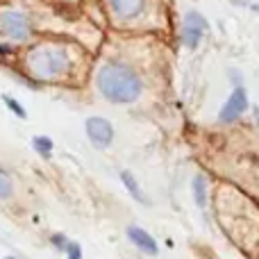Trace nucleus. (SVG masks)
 I'll return each instance as SVG.
<instances>
[{"label":"nucleus","mask_w":259,"mask_h":259,"mask_svg":"<svg viewBox=\"0 0 259 259\" xmlns=\"http://www.w3.org/2000/svg\"><path fill=\"white\" fill-rule=\"evenodd\" d=\"M23 66L27 75L36 82H53L71 71V53L57 41H39L23 55Z\"/></svg>","instance_id":"obj_1"},{"label":"nucleus","mask_w":259,"mask_h":259,"mask_svg":"<svg viewBox=\"0 0 259 259\" xmlns=\"http://www.w3.org/2000/svg\"><path fill=\"white\" fill-rule=\"evenodd\" d=\"M96 87L100 96L112 105H132L141 98L143 82L137 71L123 62H107L96 73Z\"/></svg>","instance_id":"obj_2"},{"label":"nucleus","mask_w":259,"mask_h":259,"mask_svg":"<svg viewBox=\"0 0 259 259\" xmlns=\"http://www.w3.org/2000/svg\"><path fill=\"white\" fill-rule=\"evenodd\" d=\"M0 32L16 44L27 41L32 32L30 16L18 12V9H5V12H0Z\"/></svg>","instance_id":"obj_3"},{"label":"nucleus","mask_w":259,"mask_h":259,"mask_svg":"<svg viewBox=\"0 0 259 259\" xmlns=\"http://www.w3.org/2000/svg\"><path fill=\"white\" fill-rule=\"evenodd\" d=\"M87 137H89V141L94 143V148H98V150H105V148L112 146L114 141V125L107 121V118L103 116H91L87 118Z\"/></svg>","instance_id":"obj_4"},{"label":"nucleus","mask_w":259,"mask_h":259,"mask_svg":"<svg viewBox=\"0 0 259 259\" xmlns=\"http://www.w3.org/2000/svg\"><path fill=\"white\" fill-rule=\"evenodd\" d=\"M248 109V94L241 84H237L230 94V98L225 100V105L219 112V121L221 123H234L243 116V112Z\"/></svg>","instance_id":"obj_5"},{"label":"nucleus","mask_w":259,"mask_h":259,"mask_svg":"<svg viewBox=\"0 0 259 259\" xmlns=\"http://www.w3.org/2000/svg\"><path fill=\"white\" fill-rule=\"evenodd\" d=\"M207 30H209L207 18L198 12H189L187 16H184V30H182L184 46H189V48H198V44L202 41V36H205Z\"/></svg>","instance_id":"obj_6"},{"label":"nucleus","mask_w":259,"mask_h":259,"mask_svg":"<svg viewBox=\"0 0 259 259\" xmlns=\"http://www.w3.org/2000/svg\"><path fill=\"white\" fill-rule=\"evenodd\" d=\"M109 9L118 18H137L146 7V0H107Z\"/></svg>","instance_id":"obj_7"},{"label":"nucleus","mask_w":259,"mask_h":259,"mask_svg":"<svg viewBox=\"0 0 259 259\" xmlns=\"http://www.w3.org/2000/svg\"><path fill=\"white\" fill-rule=\"evenodd\" d=\"M127 237H130V241H132L141 252H146V255H157V252H159V246H157V241L143 228L130 225V228H127Z\"/></svg>","instance_id":"obj_8"},{"label":"nucleus","mask_w":259,"mask_h":259,"mask_svg":"<svg viewBox=\"0 0 259 259\" xmlns=\"http://www.w3.org/2000/svg\"><path fill=\"white\" fill-rule=\"evenodd\" d=\"M121 182L125 184V189H127V193L134 198L137 202H148L146 200V196L141 193V187H139V182H137V178H134L130 170H121Z\"/></svg>","instance_id":"obj_9"},{"label":"nucleus","mask_w":259,"mask_h":259,"mask_svg":"<svg viewBox=\"0 0 259 259\" xmlns=\"http://www.w3.org/2000/svg\"><path fill=\"white\" fill-rule=\"evenodd\" d=\"M193 198H196L198 207L207 205V182L202 175H196V178H193Z\"/></svg>","instance_id":"obj_10"},{"label":"nucleus","mask_w":259,"mask_h":259,"mask_svg":"<svg viewBox=\"0 0 259 259\" xmlns=\"http://www.w3.org/2000/svg\"><path fill=\"white\" fill-rule=\"evenodd\" d=\"M32 148H34V150L39 152L44 159H48V157L53 155V139H50V137H44V134H39V137L32 139Z\"/></svg>","instance_id":"obj_11"},{"label":"nucleus","mask_w":259,"mask_h":259,"mask_svg":"<svg viewBox=\"0 0 259 259\" xmlns=\"http://www.w3.org/2000/svg\"><path fill=\"white\" fill-rule=\"evenodd\" d=\"M3 103L7 105V109H9V112H12V114H16L18 118H23V121H25V118H27L25 107H23V105L18 103L16 98H12V96H3Z\"/></svg>","instance_id":"obj_12"},{"label":"nucleus","mask_w":259,"mask_h":259,"mask_svg":"<svg viewBox=\"0 0 259 259\" xmlns=\"http://www.w3.org/2000/svg\"><path fill=\"white\" fill-rule=\"evenodd\" d=\"M12 193H14L12 178H9L5 170H0V198H3V200H7V198H12Z\"/></svg>","instance_id":"obj_13"},{"label":"nucleus","mask_w":259,"mask_h":259,"mask_svg":"<svg viewBox=\"0 0 259 259\" xmlns=\"http://www.w3.org/2000/svg\"><path fill=\"white\" fill-rule=\"evenodd\" d=\"M50 243H53L57 250H68V243L71 241H68L64 234H53V237H50Z\"/></svg>","instance_id":"obj_14"},{"label":"nucleus","mask_w":259,"mask_h":259,"mask_svg":"<svg viewBox=\"0 0 259 259\" xmlns=\"http://www.w3.org/2000/svg\"><path fill=\"white\" fill-rule=\"evenodd\" d=\"M68 259H82V248H80V243H75V241H71L68 243Z\"/></svg>","instance_id":"obj_15"},{"label":"nucleus","mask_w":259,"mask_h":259,"mask_svg":"<svg viewBox=\"0 0 259 259\" xmlns=\"http://www.w3.org/2000/svg\"><path fill=\"white\" fill-rule=\"evenodd\" d=\"M12 55H14V48H12V46L0 44V57H12Z\"/></svg>","instance_id":"obj_16"},{"label":"nucleus","mask_w":259,"mask_h":259,"mask_svg":"<svg viewBox=\"0 0 259 259\" xmlns=\"http://www.w3.org/2000/svg\"><path fill=\"white\" fill-rule=\"evenodd\" d=\"M255 121H257V125H259V107H255Z\"/></svg>","instance_id":"obj_17"},{"label":"nucleus","mask_w":259,"mask_h":259,"mask_svg":"<svg viewBox=\"0 0 259 259\" xmlns=\"http://www.w3.org/2000/svg\"><path fill=\"white\" fill-rule=\"evenodd\" d=\"M5 259H16V257H5Z\"/></svg>","instance_id":"obj_18"}]
</instances>
